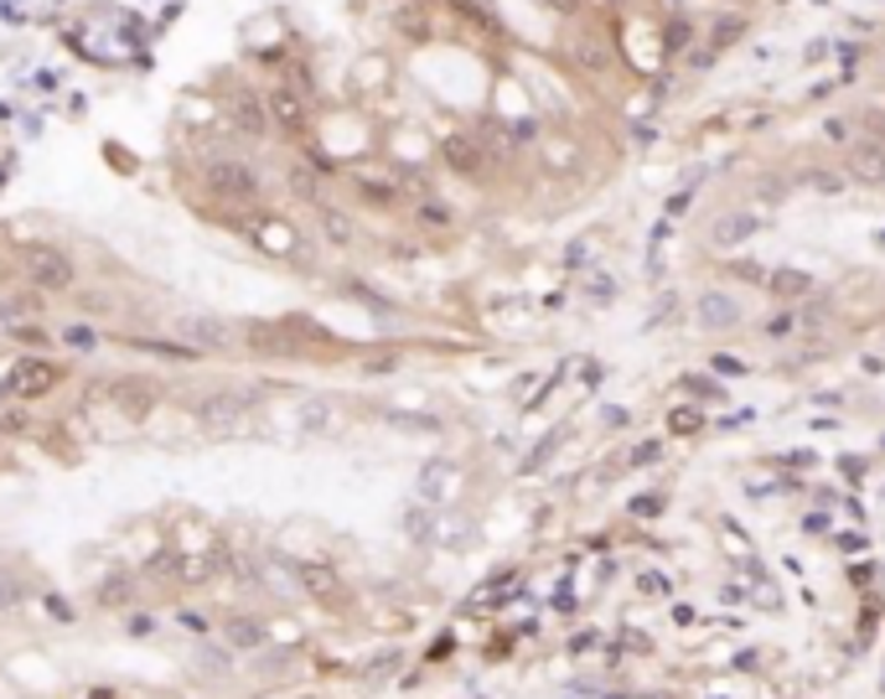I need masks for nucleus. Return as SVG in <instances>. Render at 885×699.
<instances>
[{
    "label": "nucleus",
    "instance_id": "obj_1",
    "mask_svg": "<svg viewBox=\"0 0 885 699\" xmlns=\"http://www.w3.org/2000/svg\"><path fill=\"white\" fill-rule=\"evenodd\" d=\"M203 187L218 203H255L259 197V171L249 161H207L203 166Z\"/></svg>",
    "mask_w": 885,
    "mask_h": 699
},
{
    "label": "nucleus",
    "instance_id": "obj_2",
    "mask_svg": "<svg viewBox=\"0 0 885 699\" xmlns=\"http://www.w3.org/2000/svg\"><path fill=\"white\" fill-rule=\"evenodd\" d=\"M21 270H26V280H32L36 290H73V280H78V270H73V259L57 249V244H32L26 255H21Z\"/></svg>",
    "mask_w": 885,
    "mask_h": 699
},
{
    "label": "nucleus",
    "instance_id": "obj_3",
    "mask_svg": "<svg viewBox=\"0 0 885 699\" xmlns=\"http://www.w3.org/2000/svg\"><path fill=\"white\" fill-rule=\"evenodd\" d=\"M99 399L109 405L115 420H130V426H140V420L155 415V405H161V394H155L151 384H140V378H115V384H104Z\"/></svg>",
    "mask_w": 885,
    "mask_h": 699
},
{
    "label": "nucleus",
    "instance_id": "obj_4",
    "mask_svg": "<svg viewBox=\"0 0 885 699\" xmlns=\"http://www.w3.org/2000/svg\"><path fill=\"white\" fill-rule=\"evenodd\" d=\"M57 384H63V368H57V363L21 358L17 374L6 378V394H11V399H42V394H52Z\"/></svg>",
    "mask_w": 885,
    "mask_h": 699
},
{
    "label": "nucleus",
    "instance_id": "obj_5",
    "mask_svg": "<svg viewBox=\"0 0 885 699\" xmlns=\"http://www.w3.org/2000/svg\"><path fill=\"white\" fill-rule=\"evenodd\" d=\"M249 410H255V394L244 389H213L197 399V420L203 426H239Z\"/></svg>",
    "mask_w": 885,
    "mask_h": 699
},
{
    "label": "nucleus",
    "instance_id": "obj_6",
    "mask_svg": "<svg viewBox=\"0 0 885 699\" xmlns=\"http://www.w3.org/2000/svg\"><path fill=\"white\" fill-rule=\"evenodd\" d=\"M839 171H844L850 182H860V187H885V146H875V140H850Z\"/></svg>",
    "mask_w": 885,
    "mask_h": 699
},
{
    "label": "nucleus",
    "instance_id": "obj_7",
    "mask_svg": "<svg viewBox=\"0 0 885 699\" xmlns=\"http://www.w3.org/2000/svg\"><path fill=\"white\" fill-rule=\"evenodd\" d=\"M766 228L762 213H751V207H731V213H720L715 223H710V244L715 249H741L746 239H756Z\"/></svg>",
    "mask_w": 885,
    "mask_h": 699
},
{
    "label": "nucleus",
    "instance_id": "obj_8",
    "mask_svg": "<svg viewBox=\"0 0 885 699\" xmlns=\"http://www.w3.org/2000/svg\"><path fill=\"white\" fill-rule=\"evenodd\" d=\"M441 161L456 171V176H482V171H487V146H482L477 136H466V130H461V136H445Z\"/></svg>",
    "mask_w": 885,
    "mask_h": 699
},
{
    "label": "nucleus",
    "instance_id": "obj_9",
    "mask_svg": "<svg viewBox=\"0 0 885 699\" xmlns=\"http://www.w3.org/2000/svg\"><path fill=\"white\" fill-rule=\"evenodd\" d=\"M249 234H255V244L265 249V255H280V259H290L295 249H301V234L290 228L285 218H274V213H265V218H255L249 223Z\"/></svg>",
    "mask_w": 885,
    "mask_h": 699
},
{
    "label": "nucleus",
    "instance_id": "obj_10",
    "mask_svg": "<svg viewBox=\"0 0 885 699\" xmlns=\"http://www.w3.org/2000/svg\"><path fill=\"white\" fill-rule=\"evenodd\" d=\"M699 322L710 326V332H731V326L741 322V301H735L731 290H704V295H699Z\"/></svg>",
    "mask_w": 885,
    "mask_h": 699
},
{
    "label": "nucleus",
    "instance_id": "obj_11",
    "mask_svg": "<svg viewBox=\"0 0 885 699\" xmlns=\"http://www.w3.org/2000/svg\"><path fill=\"white\" fill-rule=\"evenodd\" d=\"M295 585H301L306 596H316V601H337L342 596L337 570H326V564H295Z\"/></svg>",
    "mask_w": 885,
    "mask_h": 699
},
{
    "label": "nucleus",
    "instance_id": "obj_12",
    "mask_svg": "<svg viewBox=\"0 0 885 699\" xmlns=\"http://www.w3.org/2000/svg\"><path fill=\"white\" fill-rule=\"evenodd\" d=\"M182 337H187L192 353H203V347L218 353V347H228V326L213 322V316H187V322H182Z\"/></svg>",
    "mask_w": 885,
    "mask_h": 699
},
{
    "label": "nucleus",
    "instance_id": "obj_13",
    "mask_svg": "<svg viewBox=\"0 0 885 699\" xmlns=\"http://www.w3.org/2000/svg\"><path fill=\"white\" fill-rule=\"evenodd\" d=\"M223 637H228V648H265L270 643V627L259 622V616H228L223 622Z\"/></svg>",
    "mask_w": 885,
    "mask_h": 699
},
{
    "label": "nucleus",
    "instance_id": "obj_14",
    "mask_svg": "<svg viewBox=\"0 0 885 699\" xmlns=\"http://www.w3.org/2000/svg\"><path fill=\"white\" fill-rule=\"evenodd\" d=\"M270 115H274V125L301 130V125H306V99H301V94H290V88H274V94H270Z\"/></svg>",
    "mask_w": 885,
    "mask_h": 699
},
{
    "label": "nucleus",
    "instance_id": "obj_15",
    "mask_svg": "<svg viewBox=\"0 0 885 699\" xmlns=\"http://www.w3.org/2000/svg\"><path fill=\"white\" fill-rule=\"evenodd\" d=\"M766 290H771L777 301H798V295H808V290H813V280H808L802 270H771V275H766Z\"/></svg>",
    "mask_w": 885,
    "mask_h": 699
},
{
    "label": "nucleus",
    "instance_id": "obj_16",
    "mask_svg": "<svg viewBox=\"0 0 885 699\" xmlns=\"http://www.w3.org/2000/svg\"><path fill=\"white\" fill-rule=\"evenodd\" d=\"M451 482H456V472H451L445 461H430L425 472H420V497H425V503H445V487H451Z\"/></svg>",
    "mask_w": 885,
    "mask_h": 699
},
{
    "label": "nucleus",
    "instance_id": "obj_17",
    "mask_svg": "<svg viewBox=\"0 0 885 699\" xmlns=\"http://www.w3.org/2000/svg\"><path fill=\"white\" fill-rule=\"evenodd\" d=\"M234 125H239L244 136H265L270 130V120H265V104L249 94V99H234Z\"/></svg>",
    "mask_w": 885,
    "mask_h": 699
},
{
    "label": "nucleus",
    "instance_id": "obj_18",
    "mask_svg": "<svg viewBox=\"0 0 885 699\" xmlns=\"http://www.w3.org/2000/svg\"><path fill=\"white\" fill-rule=\"evenodd\" d=\"M570 57H575L585 73H601L606 63H612V52H606V42H596V36H580L575 47H570Z\"/></svg>",
    "mask_w": 885,
    "mask_h": 699
},
{
    "label": "nucleus",
    "instance_id": "obj_19",
    "mask_svg": "<svg viewBox=\"0 0 885 699\" xmlns=\"http://www.w3.org/2000/svg\"><path fill=\"white\" fill-rule=\"evenodd\" d=\"M136 601V580L130 576H109L99 585V606H109V612H120V606H130Z\"/></svg>",
    "mask_w": 885,
    "mask_h": 699
},
{
    "label": "nucleus",
    "instance_id": "obj_20",
    "mask_svg": "<svg viewBox=\"0 0 885 699\" xmlns=\"http://www.w3.org/2000/svg\"><path fill=\"white\" fill-rule=\"evenodd\" d=\"M802 187L823 192V197H834V192L850 187V176H844V171H823V166H818V171H802Z\"/></svg>",
    "mask_w": 885,
    "mask_h": 699
},
{
    "label": "nucleus",
    "instance_id": "obj_21",
    "mask_svg": "<svg viewBox=\"0 0 885 699\" xmlns=\"http://www.w3.org/2000/svg\"><path fill=\"white\" fill-rule=\"evenodd\" d=\"M26 606V585H21L11 570H0V616H11Z\"/></svg>",
    "mask_w": 885,
    "mask_h": 699
},
{
    "label": "nucleus",
    "instance_id": "obj_22",
    "mask_svg": "<svg viewBox=\"0 0 885 699\" xmlns=\"http://www.w3.org/2000/svg\"><path fill=\"white\" fill-rule=\"evenodd\" d=\"M197 668L213 674V679H228V674H234V653L228 648H197Z\"/></svg>",
    "mask_w": 885,
    "mask_h": 699
},
{
    "label": "nucleus",
    "instance_id": "obj_23",
    "mask_svg": "<svg viewBox=\"0 0 885 699\" xmlns=\"http://www.w3.org/2000/svg\"><path fill=\"white\" fill-rule=\"evenodd\" d=\"M301 430H306V435H322V430H332V405H326V399H311L306 415H301Z\"/></svg>",
    "mask_w": 885,
    "mask_h": 699
},
{
    "label": "nucleus",
    "instance_id": "obj_24",
    "mask_svg": "<svg viewBox=\"0 0 885 699\" xmlns=\"http://www.w3.org/2000/svg\"><path fill=\"white\" fill-rule=\"evenodd\" d=\"M699 426H704V415H699L694 405H679V410L668 415V430H673V435H694Z\"/></svg>",
    "mask_w": 885,
    "mask_h": 699
},
{
    "label": "nucleus",
    "instance_id": "obj_25",
    "mask_svg": "<svg viewBox=\"0 0 885 699\" xmlns=\"http://www.w3.org/2000/svg\"><path fill=\"white\" fill-rule=\"evenodd\" d=\"M792 332H798V311H777V316L762 326V337H771V342H787Z\"/></svg>",
    "mask_w": 885,
    "mask_h": 699
},
{
    "label": "nucleus",
    "instance_id": "obj_26",
    "mask_svg": "<svg viewBox=\"0 0 885 699\" xmlns=\"http://www.w3.org/2000/svg\"><path fill=\"white\" fill-rule=\"evenodd\" d=\"M637 591H643V596H668L673 580H668L663 570H643V576H637Z\"/></svg>",
    "mask_w": 885,
    "mask_h": 699
},
{
    "label": "nucleus",
    "instance_id": "obj_27",
    "mask_svg": "<svg viewBox=\"0 0 885 699\" xmlns=\"http://www.w3.org/2000/svg\"><path fill=\"white\" fill-rule=\"evenodd\" d=\"M322 228H326V239H337V244L353 239V223L342 218V213H332V207H322Z\"/></svg>",
    "mask_w": 885,
    "mask_h": 699
},
{
    "label": "nucleus",
    "instance_id": "obj_28",
    "mask_svg": "<svg viewBox=\"0 0 885 699\" xmlns=\"http://www.w3.org/2000/svg\"><path fill=\"white\" fill-rule=\"evenodd\" d=\"M668 503H663V493H643V497H632V518H658Z\"/></svg>",
    "mask_w": 885,
    "mask_h": 699
},
{
    "label": "nucleus",
    "instance_id": "obj_29",
    "mask_svg": "<svg viewBox=\"0 0 885 699\" xmlns=\"http://www.w3.org/2000/svg\"><path fill=\"white\" fill-rule=\"evenodd\" d=\"M404 529L414 534V539H430V534H435V518H430L425 508H420V513L409 508V513H404Z\"/></svg>",
    "mask_w": 885,
    "mask_h": 699
},
{
    "label": "nucleus",
    "instance_id": "obj_30",
    "mask_svg": "<svg viewBox=\"0 0 885 699\" xmlns=\"http://www.w3.org/2000/svg\"><path fill=\"white\" fill-rule=\"evenodd\" d=\"M834 549H839V555H865V549H870V539H865V534H860V529H844V534H839V539H834Z\"/></svg>",
    "mask_w": 885,
    "mask_h": 699
},
{
    "label": "nucleus",
    "instance_id": "obj_31",
    "mask_svg": "<svg viewBox=\"0 0 885 699\" xmlns=\"http://www.w3.org/2000/svg\"><path fill=\"white\" fill-rule=\"evenodd\" d=\"M420 218L435 223V228H445V223H451V207L435 203V197H425V203H420Z\"/></svg>",
    "mask_w": 885,
    "mask_h": 699
},
{
    "label": "nucleus",
    "instance_id": "obj_32",
    "mask_svg": "<svg viewBox=\"0 0 885 699\" xmlns=\"http://www.w3.org/2000/svg\"><path fill=\"white\" fill-rule=\"evenodd\" d=\"M125 632H130V637H151V632H155V616H151V612H130Z\"/></svg>",
    "mask_w": 885,
    "mask_h": 699
},
{
    "label": "nucleus",
    "instance_id": "obj_33",
    "mask_svg": "<svg viewBox=\"0 0 885 699\" xmlns=\"http://www.w3.org/2000/svg\"><path fill=\"white\" fill-rule=\"evenodd\" d=\"M632 461H637V466H652V461H663V445H658V441H643L637 451H632Z\"/></svg>",
    "mask_w": 885,
    "mask_h": 699
},
{
    "label": "nucleus",
    "instance_id": "obj_34",
    "mask_svg": "<svg viewBox=\"0 0 885 699\" xmlns=\"http://www.w3.org/2000/svg\"><path fill=\"white\" fill-rule=\"evenodd\" d=\"M63 342H68V347H94L99 337H94V326H68V332H63Z\"/></svg>",
    "mask_w": 885,
    "mask_h": 699
},
{
    "label": "nucleus",
    "instance_id": "obj_35",
    "mask_svg": "<svg viewBox=\"0 0 885 699\" xmlns=\"http://www.w3.org/2000/svg\"><path fill=\"white\" fill-rule=\"evenodd\" d=\"M710 368H715V374H725V378H741V374H746V363H741V358H725V353H715V363H710Z\"/></svg>",
    "mask_w": 885,
    "mask_h": 699
},
{
    "label": "nucleus",
    "instance_id": "obj_36",
    "mask_svg": "<svg viewBox=\"0 0 885 699\" xmlns=\"http://www.w3.org/2000/svg\"><path fill=\"white\" fill-rule=\"evenodd\" d=\"M363 197H374V203H393V187H389V182H374V176H368V182H363Z\"/></svg>",
    "mask_w": 885,
    "mask_h": 699
},
{
    "label": "nucleus",
    "instance_id": "obj_37",
    "mask_svg": "<svg viewBox=\"0 0 885 699\" xmlns=\"http://www.w3.org/2000/svg\"><path fill=\"white\" fill-rule=\"evenodd\" d=\"M612 295H616V280L612 275H596L591 280V301H612Z\"/></svg>",
    "mask_w": 885,
    "mask_h": 699
},
{
    "label": "nucleus",
    "instance_id": "obj_38",
    "mask_svg": "<svg viewBox=\"0 0 885 699\" xmlns=\"http://www.w3.org/2000/svg\"><path fill=\"white\" fill-rule=\"evenodd\" d=\"M865 125H870V136H875V146H885V109H870Z\"/></svg>",
    "mask_w": 885,
    "mask_h": 699
},
{
    "label": "nucleus",
    "instance_id": "obj_39",
    "mask_svg": "<svg viewBox=\"0 0 885 699\" xmlns=\"http://www.w3.org/2000/svg\"><path fill=\"white\" fill-rule=\"evenodd\" d=\"M182 627H187V632H197V637H203V632H207V616H203V612H182Z\"/></svg>",
    "mask_w": 885,
    "mask_h": 699
},
{
    "label": "nucleus",
    "instance_id": "obj_40",
    "mask_svg": "<svg viewBox=\"0 0 885 699\" xmlns=\"http://www.w3.org/2000/svg\"><path fill=\"white\" fill-rule=\"evenodd\" d=\"M544 6L554 11V17H575L580 11V0H544Z\"/></svg>",
    "mask_w": 885,
    "mask_h": 699
},
{
    "label": "nucleus",
    "instance_id": "obj_41",
    "mask_svg": "<svg viewBox=\"0 0 885 699\" xmlns=\"http://www.w3.org/2000/svg\"><path fill=\"white\" fill-rule=\"evenodd\" d=\"M823 529H829V518H823V513H808V518H802V534H823Z\"/></svg>",
    "mask_w": 885,
    "mask_h": 699
},
{
    "label": "nucleus",
    "instance_id": "obj_42",
    "mask_svg": "<svg viewBox=\"0 0 885 699\" xmlns=\"http://www.w3.org/2000/svg\"><path fill=\"white\" fill-rule=\"evenodd\" d=\"M596 643H601V637H596V632H580V637H575V643H570V653H591V648H596Z\"/></svg>",
    "mask_w": 885,
    "mask_h": 699
},
{
    "label": "nucleus",
    "instance_id": "obj_43",
    "mask_svg": "<svg viewBox=\"0 0 885 699\" xmlns=\"http://www.w3.org/2000/svg\"><path fill=\"white\" fill-rule=\"evenodd\" d=\"M689 394H699V399H715V384H704V378H689Z\"/></svg>",
    "mask_w": 885,
    "mask_h": 699
},
{
    "label": "nucleus",
    "instance_id": "obj_44",
    "mask_svg": "<svg viewBox=\"0 0 885 699\" xmlns=\"http://www.w3.org/2000/svg\"><path fill=\"white\" fill-rule=\"evenodd\" d=\"M787 466H813V451H787Z\"/></svg>",
    "mask_w": 885,
    "mask_h": 699
},
{
    "label": "nucleus",
    "instance_id": "obj_45",
    "mask_svg": "<svg viewBox=\"0 0 885 699\" xmlns=\"http://www.w3.org/2000/svg\"><path fill=\"white\" fill-rule=\"evenodd\" d=\"M601 415H606V426H627V410H622V405H612V410H601Z\"/></svg>",
    "mask_w": 885,
    "mask_h": 699
},
{
    "label": "nucleus",
    "instance_id": "obj_46",
    "mask_svg": "<svg viewBox=\"0 0 885 699\" xmlns=\"http://www.w3.org/2000/svg\"><path fill=\"white\" fill-rule=\"evenodd\" d=\"M839 472H844V477H860V472H865V461H850V456H844V461H839Z\"/></svg>",
    "mask_w": 885,
    "mask_h": 699
},
{
    "label": "nucleus",
    "instance_id": "obj_47",
    "mask_svg": "<svg viewBox=\"0 0 885 699\" xmlns=\"http://www.w3.org/2000/svg\"><path fill=\"white\" fill-rule=\"evenodd\" d=\"M683 207H689V192H679V197H668V218H679Z\"/></svg>",
    "mask_w": 885,
    "mask_h": 699
},
{
    "label": "nucleus",
    "instance_id": "obj_48",
    "mask_svg": "<svg viewBox=\"0 0 885 699\" xmlns=\"http://www.w3.org/2000/svg\"><path fill=\"white\" fill-rule=\"evenodd\" d=\"M84 699H115V689H88Z\"/></svg>",
    "mask_w": 885,
    "mask_h": 699
},
{
    "label": "nucleus",
    "instance_id": "obj_49",
    "mask_svg": "<svg viewBox=\"0 0 885 699\" xmlns=\"http://www.w3.org/2000/svg\"><path fill=\"white\" fill-rule=\"evenodd\" d=\"M637 699H663V695H637Z\"/></svg>",
    "mask_w": 885,
    "mask_h": 699
},
{
    "label": "nucleus",
    "instance_id": "obj_50",
    "mask_svg": "<svg viewBox=\"0 0 885 699\" xmlns=\"http://www.w3.org/2000/svg\"><path fill=\"white\" fill-rule=\"evenodd\" d=\"M601 699H627V695H601Z\"/></svg>",
    "mask_w": 885,
    "mask_h": 699
},
{
    "label": "nucleus",
    "instance_id": "obj_51",
    "mask_svg": "<svg viewBox=\"0 0 885 699\" xmlns=\"http://www.w3.org/2000/svg\"><path fill=\"white\" fill-rule=\"evenodd\" d=\"M875 244H881V249H885V234H881V239H875Z\"/></svg>",
    "mask_w": 885,
    "mask_h": 699
},
{
    "label": "nucleus",
    "instance_id": "obj_52",
    "mask_svg": "<svg viewBox=\"0 0 885 699\" xmlns=\"http://www.w3.org/2000/svg\"><path fill=\"white\" fill-rule=\"evenodd\" d=\"M881 695H885V674H881Z\"/></svg>",
    "mask_w": 885,
    "mask_h": 699
},
{
    "label": "nucleus",
    "instance_id": "obj_53",
    "mask_svg": "<svg viewBox=\"0 0 885 699\" xmlns=\"http://www.w3.org/2000/svg\"><path fill=\"white\" fill-rule=\"evenodd\" d=\"M715 699H720V695H715Z\"/></svg>",
    "mask_w": 885,
    "mask_h": 699
}]
</instances>
